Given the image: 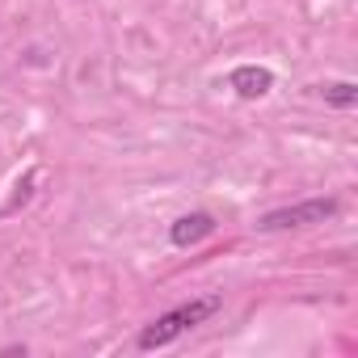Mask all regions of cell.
Returning a JSON list of instances; mask_svg holds the SVG:
<instances>
[{
    "label": "cell",
    "mask_w": 358,
    "mask_h": 358,
    "mask_svg": "<svg viewBox=\"0 0 358 358\" xmlns=\"http://www.w3.org/2000/svg\"><path fill=\"white\" fill-rule=\"evenodd\" d=\"M220 308H224V295H199V299H186V303H177V308L160 312L152 324H143V333H139V350H160V345L177 341L182 333L207 324Z\"/></svg>",
    "instance_id": "obj_1"
},
{
    "label": "cell",
    "mask_w": 358,
    "mask_h": 358,
    "mask_svg": "<svg viewBox=\"0 0 358 358\" xmlns=\"http://www.w3.org/2000/svg\"><path fill=\"white\" fill-rule=\"evenodd\" d=\"M337 215V199H308V203H295V207H278V211H266L257 220V232H287V228H312V224H324Z\"/></svg>",
    "instance_id": "obj_2"
},
{
    "label": "cell",
    "mask_w": 358,
    "mask_h": 358,
    "mask_svg": "<svg viewBox=\"0 0 358 358\" xmlns=\"http://www.w3.org/2000/svg\"><path fill=\"white\" fill-rule=\"evenodd\" d=\"M215 232V215L211 211H190V215H182L173 228H169V241L177 245V249H194L199 241H207Z\"/></svg>",
    "instance_id": "obj_3"
},
{
    "label": "cell",
    "mask_w": 358,
    "mask_h": 358,
    "mask_svg": "<svg viewBox=\"0 0 358 358\" xmlns=\"http://www.w3.org/2000/svg\"><path fill=\"white\" fill-rule=\"evenodd\" d=\"M228 85H232L245 101H257V97H266V93L274 89V72H270V68H253V64H245V68H236V72L228 76Z\"/></svg>",
    "instance_id": "obj_4"
},
{
    "label": "cell",
    "mask_w": 358,
    "mask_h": 358,
    "mask_svg": "<svg viewBox=\"0 0 358 358\" xmlns=\"http://www.w3.org/2000/svg\"><path fill=\"white\" fill-rule=\"evenodd\" d=\"M320 93H324V101L337 106V110H354V106H358V89H354L350 80H333V85H324Z\"/></svg>",
    "instance_id": "obj_5"
}]
</instances>
